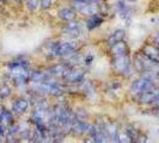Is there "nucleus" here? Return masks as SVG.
<instances>
[{
    "instance_id": "obj_23",
    "label": "nucleus",
    "mask_w": 159,
    "mask_h": 143,
    "mask_svg": "<svg viewBox=\"0 0 159 143\" xmlns=\"http://www.w3.org/2000/svg\"><path fill=\"white\" fill-rule=\"evenodd\" d=\"M154 42H156V43H157V44L159 46V32L157 33V35H156V36H154Z\"/></svg>"
},
{
    "instance_id": "obj_11",
    "label": "nucleus",
    "mask_w": 159,
    "mask_h": 143,
    "mask_svg": "<svg viewBox=\"0 0 159 143\" xmlns=\"http://www.w3.org/2000/svg\"><path fill=\"white\" fill-rule=\"evenodd\" d=\"M143 54L146 57L151 58V60H159V49L156 48L154 46H146L143 48Z\"/></svg>"
},
{
    "instance_id": "obj_13",
    "label": "nucleus",
    "mask_w": 159,
    "mask_h": 143,
    "mask_svg": "<svg viewBox=\"0 0 159 143\" xmlns=\"http://www.w3.org/2000/svg\"><path fill=\"white\" fill-rule=\"evenodd\" d=\"M123 38H125V30L119 29V30H116L115 32H112V35L109 36V38H108V44L111 47V46H114L115 43H117L120 41H123Z\"/></svg>"
},
{
    "instance_id": "obj_18",
    "label": "nucleus",
    "mask_w": 159,
    "mask_h": 143,
    "mask_svg": "<svg viewBox=\"0 0 159 143\" xmlns=\"http://www.w3.org/2000/svg\"><path fill=\"white\" fill-rule=\"evenodd\" d=\"M93 143H107V136L103 132H93Z\"/></svg>"
},
{
    "instance_id": "obj_19",
    "label": "nucleus",
    "mask_w": 159,
    "mask_h": 143,
    "mask_svg": "<svg viewBox=\"0 0 159 143\" xmlns=\"http://www.w3.org/2000/svg\"><path fill=\"white\" fill-rule=\"evenodd\" d=\"M26 7L29 8L30 11H35L37 6L40 5V0H26Z\"/></svg>"
},
{
    "instance_id": "obj_26",
    "label": "nucleus",
    "mask_w": 159,
    "mask_h": 143,
    "mask_svg": "<svg viewBox=\"0 0 159 143\" xmlns=\"http://www.w3.org/2000/svg\"><path fill=\"white\" fill-rule=\"evenodd\" d=\"M1 1H4V0H0V2H1Z\"/></svg>"
},
{
    "instance_id": "obj_17",
    "label": "nucleus",
    "mask_w": 159,
    "mask_h": 143,
    "mask_svg": "<svg viewBox=\"0 0 159 143\" xmlns=\"http://www.w3.org/2000/svg\"><path fill=\"white\" fill-rule=\"evenodd\" d=\"M0 122L6 125H10L12 123V115L7 111H2L1 116H0Z\"/></svg>"
},
{
    "instance_id": "obj_16",
    "label": "nucleus",
    "mask_w": 159,
    "mask_h": 143,
    "mask_svg": "<svg viewBox=\"0 0 159 143\" xmlns=\"http://www.w3.org/2000/svg\"><path fill=\"white\" fill-rule=\"evenodd\" d=\"M47 79V74L43 72H34L31 74V80L35 82H44Z\"/></svg>"
},
{
    "instance_id": "obj_6",
    "label": "nucleus",
    "mask_w": 159,
    "mask_h": 143,
    "mask_svg": "<svg viewBox=\"0 0 159 143\" xmlns=\"http://www.w3.org/2000/svg\"><path fill=\"white\" fill-rule=\"evenodd\" d=\"M117 12H119L120 17H121L123 20H126L127 23L130 22V18H132V10L126 5V2H125L123 0H120L119 2H117Z\"/></svg>"
},
{
    "instance_id": "obj_10",
    "label": "nucleus",
    "mask_w": 159,
    "mask_h": 143,
    "mask_svg": "<svg viewBox=\"0 0 159 143\" xmlns=\"http://www.w3.org/2000/svg\"><path fill=\"white\" fill-rule=\"evenodd\" d=\"M70 72V68L65 63H60V64H56L54 67L50 68V74L53 75H57V76H66Z\"/></svg>"
},
{
    "instance_id": "obj_1",
    "label": "nucleus",
    "mask_w": 159,
    "mask_h": 143,
    "mask_svg": "<svg viewBox=\"0 0 159 143\" xmlns=\"http://www.w3.org/2000/svg\"><path fill=\"white\" fill-rule=\"evenodd\" d=\"M154 76H156V75L147 74V75H145L143 78L135 80L134 84H133L132 87H130L132 94L140 95V94H143V92L148 91L150 88L154 87Z\"/></svg>"
},
{
    "instance_id": "obj_7",
    "label": "nucleus",
    "mask_w": 159,
    "mask_h": 143,
    "mask_svg": "<svg viewBox=\"0 0 159 143\" xmlns=\"http://www.w3.org/2000/svg\"><path fill=\"white\" fill-rule=\"evenodd\" d=\"M67 81L70 82H79V81H83L84 78H85V73L83 69H73V71H70L68 74L65 76Z\"/></svg>"
},
{
    "instance_id": "obj_3",
    "label": "nucleus",
    "mask_w": 159,
    "mask_h": 143,
    "mask_svg": "<svg viewBox=\"0 0 159 143\" xmlns=\"http://www.w3.org/2000/svg\"><path fill=\"white\" fill-rule=\"evenodd\" d=\"M140 103H159V87H152L140 94Z\"/></svg>"
},
{
    "instance_id": "obj_22",
    "label": "nucleus",
    "mask_w": 159,
    "mask_h": 143,
    "mask_svg": "<svg viewBox=\"0 0 159 143\" xmlns=\"http://www.w3.org/2000/svg\"><path fill=\"white\" fill-rule=\"evenodd\" d=\"M92 58H93L92 56H89V57H86V58H85V62H86L88 64H90V63H91V61H92Z\"/></svg>"
},
{
    "instance_id": "obj_24",
    "label": "nucleus",
    "mask_w": 159,
    "mask_h": 143,
    "mask_svg": "<svg viewBox=\"0 0 159 143\" xmlns=\"http://www.w3.org/2000/svg\"><path fill=\"white\" fill-rule=\"evenodd\" d=\"M125 1H128V2H135L136 0H125Z\"/></svg>"
},
{
    "instance_id": "obj_14",
    "label": "nucleus",
    "mask_w": 159,
    "mask_h": 143,
    "mask_svg": "<svg viewBox=\"0 0 159 143\" xmlns=\"http://www.w3.org/2000/svg\"><path fill=\"white\" fill-rule=\"evenodd\" d=\"M28 107H29V103L25 99H18L13 103V110H15V112L19 113V115L24 113L28 110Z\"/></svg>"
},
{
    "instance_id": "obj_2",
    "label": "nucleus",
    "mask_w": 159,
    "mask_h": 143,
    "mask_svg": "<svg viewBox=\"0 0 159 143\" xmlns=\"http://www.w3.org/2000/svg\"><path fill=\"white\" fill-rule=\"evenodd\" d=\"M73 6L75 11L84 16H93L97 15L99 8L97 2H84V1H73Z\"/></svg>"
},
{
    "instance_id": "obj_9",
    "label": "nucleus",
    "mask_w": 159,
    "mask_h": 143,
    "mask_svg": "<svg viewBox=\"0 0 159 143\" xmlns=\"http://www.w3.org/2000/svg\"><path fill=\"white\" fill-rule=\"evenodd\" d=\"M65 31H66L67 35H70L72 37H78L80 35V24L72 20L68 24H66Z\"/></svg>"
},
{
    "instance_id": "obj_4",
    "label": "nucleus",
    "mask_w": 159,
    "mask_h": 143,
    "mask_svg": "<svg viewBox=\"0 0 159 143\" xmlns=\"http://www.w3.org/2000/svg\"><path fill=\"white\" fill-rule=\"evenodd\" d=\"M114 68L119 73H126L129 69V66H130V60H129V56L127 55H122L117 56V57H114Z\"/></svg>"
},
{
    "instance_id": "obj_21",
    "label": "nucleus",
    "mask_w": 159,
    "mask_h": 143,
    "mask_svg": "<svg viewBox=\"0 0 159 143\" xmlns=\"http://www.w3.org/2000/svg\"><path fill=\"white\" fill-rule=\"evenodd\" d=\"M2 136H4V128L0 125V143H1V138H2Z\"/></svg>"
},
{
    "instance_id": "obj_25",
    "label": "nucleus",
    "mask_w": 159,
    "mask_h": 143,
    "mask_svg": "<svg viewBox=\"0 0 159 143\" xmlns=\"http://www.w3.org/2000/svg\"><path fill=\"white\" fill-rule=\"evenodd\" d=\"M157 110L159 111V104H158V106H157Z\"/></svg>"
},
{
    "instance_id": "obj_20",
    "label": "nucleus",
    "mask_w": 159,
    "mask_h": 143,
    "mask_svg": "<svg viewBox=\"0 0 159 143\" xmlns=\"http://www.w3.org/2000/svg\"><path fill=\"white\" fill-rule=\"evenodd\" d=\"M52 2H53V0H40V5L43 10H47V8L50 7Z\"/></svg>"
},
{
    "instance_id": "obj_12",
    "label": "nucleus",
    "mask_w": 159,
    "mask_h": 143,
    "mask_svg": "<svg viewBox=\"0 0 159 143\" xmlns=\"http://www.w3.org/2000/svg\"><path fill=\"white\" fill-rule=\"evenodd\" d=\"M103 18L99 16L98 13L97 15H93V16H90L88 23H86V26H88L89 30H93L95 28H98L101 24L103 23Z\"/></svg>"
},
{
    "instance_id": "obj_5",
    "label": "nucleus",
    "mask_w": 159,
    "mask_h": 143,
    "mask_svg": "<svg viewBox=\"0 0 159 143\" xmlns=\"http://www.w3.org/2000/svg\"><path fill=\"white\" fill-rule=\"evenodd\" d=\"M110 51H111V55L114 57H117V56L122 55H127L128 54V46L125 41H120L117 43H115L114 46L110 47Z\"/></svg>"
},
{
    "instance_id": "obj_8",
    "label": "nucleus",
    "mask_w": 159,
    "mask_h": 143,
    "mask_svg": "<svg viewBox=\"0 0 159 143\" xmlns=\"http://www.w3.org/2000/svg\"><path fill=\"white\" fill-rule=\"evenodd\" d=\"M75 12L71 7H62L59 10V17L65 22H72L75 18Z\"/></svg>"
},
{
    "instance_id": "obj_15",
    "label": "nucleus",
    "mask_w": 159,
    "mask_h": 143,
    "mask_svg": "<svg viewBox=\"0 0 159 143\" xmlns=\"http://www.w3.org/2000/svg\"><path fill=\"white\" fill-rule=\"evenodd\" d=\"M117 140H119L120 143H132L133 142V138L130 137V135L128 134L127 131H120L117 132Z\"/></svg>"
}]
</instances>
